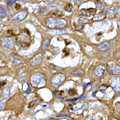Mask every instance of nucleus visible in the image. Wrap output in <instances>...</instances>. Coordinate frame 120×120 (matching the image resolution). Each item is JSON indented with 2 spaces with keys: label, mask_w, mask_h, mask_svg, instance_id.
I'll use <instances>...</instances> for the list:
<instances>
[{
  "label": "nucleus",
  "mask_w": 120,
  "mask_h": 120,
  "mask_svg": "<svg viewBox=\"0 0 120 120\" xmlns=\"http://www.w3.org/2000/svg\"><path fill=\"white\" fill-rule=\"evenodd\" d=\"M67 25L66 21L63 19H55L50 17L46 21L45 25L51 29H60L65 27Z\"/></svg>",
  "instance_id": "nucleus-1"
},
{
  "label": "nucleus",
  "mask_w": 120,
  "mask_h": 120,
  "mask_svg": "<svg viewBox=\"0 0 120 120\" xmlns=\"http://www.w3.org/2000/svg\"><path fill=\"white\" fill-rule=\"evenodd\" d=\"M31 83L35 87H40L45 86V80L43 74L40 73L33 74L31 77Z\"/></svg>",
  "instance_id": "nucleus-2"
},
{
  "label": "nucleus",
  "mask_w": 120,
  "mask_h": 120,
  "mask_svg": "<svg viewBox=\"0 0 120 120\" xmlns=\"http://www.w3.org/2000/svg\"><path fill=\"white\" fill-rule=\"evenodd\" d=\"M66 76L63 74H57L52 76L51 82L52 85L54 88H57L63 83L65 79Z\"/></svg>",
  "instance_id": "nucleus-3"
},
{
  "label": "nucleus",
  "mask_w": 120,
  "mask_h": 120,
  "mask_svg": "<svg viewBox=\"0 0 120 120\" xmlns=\"http://www.w3.org/2000/svg\"><path fill=\"white\" fill-rule=\"evenodd\" d=\"M28 15L27 11H23L17 13L11 18L13 22L18 23L20 22L25 19Z\"/></svg>",
  "instance_id": "nucleus-4"
},
{
  "label": "nucleus",
  "mask_w": 120,
  "mask_h": 120,
  "mask_svg": "<svg viewBox=\"0 0 120 120\" xmlns=\"http://www.w3.org/2000/svg\"><path fill=\"white\" fill-rule=\"evenodd\" d=\"M107 70L111 74L117 75L120 73V66L117 64H112L108 65L107 66Z\"/></svg>",
  "instance_id": "nucleus-5"
},
{
  "label": "nucleus",
  "mask_w": 120,
  "mask_h": 120,
  "mask_svg": "<svg viewBox=\"0 0 120 120\" xmlns=\"http://www.w3.org/2000/svg\"><path fill=\"white\" fill-rule=\"evenodd\" d=\"M42 56L41 54H37L29 60V64L31 66H38L42 62Z\"/></svg>",
  "instance_id": "nucleus-6"
},
{
  "label": "nucleus",
  "mask_w": 120,
  "mask_h": 120,
  "mask_svg": "<svg viewBox=\"0 0 120 120\" xmlns=\"http://www.w3.org/2000/svg\"><path fill=\"white\" fill-rule=\"evenodd\" d=\"M110 84L115 91L116 92L120 91V78L119 77H114L112 78Z\"/></svg>",
  "instance_id": "nucleus-7"
},
{
  "label": "nucleus",
  "mask_w": 120,
  "mask_h": 120,
  "mask_svg": "<svg viewBox=\"0 0 120 120\" xmlns=\"http://www.w3.org/2000/svg\"><path fill=\"white\" fill-rule=\"evenodd\" d=\"M2 44L4 47L6 49H11L14 46V41L12 38L11 37H7L4 38L2 41Z\"/></svg>",
  "instance_id": "nucleus-8"
},
{
  "label": "nucleus",
  "mask_w": 120,
  "mask_h": 120,
  "mask_svg": "<svg viewBox=\"0 0 120 120\" xmlns=\"http://www.w3.org/2000/svg\"><path fill=\"white\" fill-rule=\"evenodd\" d=\"M105 68L104 65H100L97 66L94 71V74L98 77H100L104 75Z\"/></svg>",
  "instance_id": "nucleus-9"
},
{
  "label": "nucleus",
  "mask_w": 120,
  "mask_h": 120,
  "mask_svg": "<svg viewBox=\"0 0 120 120\" xmlns=\"http://www.w3.org/2000/svg\"><path fill=\"white\" fill-rule=\"evenodd\" d=\"M111 43L108 41H105L98 46V49L101 52H105L111 48Z\"/></svg>",
  "instance_id": "nucleus-10"
},
{
  "label": "nucleus",
  "mask_w": 120,
  "mask_h": 120,
  "mask_svg": "<svg viewBox=\"0 0 120 120\" xmlns=\"http://www.w3.org/2000/svg\"><path fill=\"white\" fill-rule=\"evenodd\" d=\"M0 18H3L6 16L10 12L9 10L6 7L2 6L0 7Z\"/></svg>",
  "instance_id": "nucleus-11"
},
{
  "label": "nucleus",
  "mask_w": 120,
  "mask_h": 120,
  "mask_svg": "<svg viewBox=\"0 0 120 120\" xmlns=\"http://www.w3.org/2000/svg\"><path fill=\"white\" fill-rule=\"evenodd\" d=\"M50 43V39L49 38H45L41 46V51L42 52H44L48 47Z\"/></svg>",
  "instance_id": "nucleus-12"
},
{
  "label": "nucleus",
  "mask_w": 120,
  "mask_h": 120,
  "mask_svg": "<svg viewBox=\"0 0 120 120\" xmlns=\"http://www.w3.org/2000/svg\"><path fill=\"white\" fill-rule=\"evenodd\" d=\"M104 18H105V15H103V14H100L95 15V16H94V18H93V20L94 21H98L104 19Z\"/></svg>",
  "instance_id": "nucleus-13"
},
{
  "label": "nucleus",
  "mask_w": 120,
  "mask_h": 120,
  "mask_svg": "<svg viewBox=\"0 0 120 120\" xmlns=\"http://www.w3.org/2000/svg\"><path fill=\"white\" fill-rule=\"evenodd\" d=\"M9 95V89L8 88L4 89L2 92V97L4 98H8Z\"/></svg>",
  "instance_id": "nucleus-14"
},
{
  "label": "nucleus",
  "mask_w": 120,
  "mask_h": 120,
  "mask_svg": "<svg viewBox=\"0 0 120 120\" xmlns=\"http://www.w3.org/2000/svg\"><path fill=\"white\" fill-rule=\"evenodd\" d=\"M89 22V20L83 17H81L79 19L78 21V24L79 25H82L84 24L87 23Z\"/></svg>",
  "instance_id": "nucleus-15"
},
{
  "label": "nucleus",
  "mask_w": 120,
  "mask_h": 120,
  "mask_svg": "<svg viewBox=\"0 0 120 120\" xmlns=\"http://www.w3.org/2000/svg\"><path fill=\"white\" fill-rule=\"evenodd\" d=\"M87 98V95H83L79 98H73V99H67L66 101L69 102H72V101H77L79 99H85Z\"/></svg>",
  "instance_id": "nucleus-16"
},
{
  "label": "nucleus",
  "mask_w": 120,
  "mask_h": 120,
  "mask_svg": "<svg viewBox=\"0 0 120 120\" xmlns=\"http://www.w3.org/2000/svg\"><path fill=\"white\" fill-rule=\"evenodd\" d=\"M26 73V69L24 68V67H22L17 71V74L18 76H19V77H21L22 74H24Z\"/></svg>",
  "instance_id": "nucleus-17"
},
{
  "label": "nucleus",
  "mask_w": 120,
  "mask_h": 120,
  "mask_svg": "<svg viewBox=\"0 0 120 120\" xmlns=\"http://www.w3.org/2000/svg\"><path fill=\"white\" fill-rule=\"evenodd\" d=\"M83 71L82 70H76L73 72V74L77 76H82L83 74Z\"/></svg>",
  "instance_id": "nucleus-18"
},
{
  "label": "nucleus",
  "mask_w": 120,
  "mask_h": 120,
  "mask_svg": "<svg viewBox=\"0 0 120 120\" xmlns=\"http://www.w3.org/2000/svg\"><path fill=\"white\" fill-rule=\"evenodd\" d=\"M72 8H73V6H72V4H68L65 6V8H64V9L67 12H71L72 10Z\"/></svg>",
  "instance_id": "nucleus-19"
},
{
  "label": "nucleus",
  "mask_w": 120,
  "mask_h": 120,
  "mask_svg": "<svg viewBox=\"0 0 120 120\" xmlns=\"http://www.w3.org/2000/svg\"><path fill=\"white\" fill-rule=\"evenodd\" d=\"M87 13V10L85 9H81L79 11V15L82 16H85Z\"/></svg>",
  "instance_id": "nucleus-20"
},
{
  "label": "nucleus",
  "mask_w": 120,
  "mask_h": 120,
  "mask_svg": "<svg viewBox=\"0 0 120 120\" xmlns=\"http://www.w3.org/2000/svg\"><path fill=\"white\" fill-rule=\"evenodd\" d=\"M89 13L90 15H95V14L96 12V9L95 8H90L88 10Z\"/></svg>",
  "instance_id": "nucleus-21"
},
{
  "label": "nucleus",
  "mask_w": 120,
  "mask_h": 120,
  "mask_svg": "<svg viewBox=\"0 0 120 120\" xmlns=\"http://www.w3.org/2000/svg\"><path fill=\"white\" fill-rule=\"evenodd\" d=\"M95 5L97 8H100L102 6L103 3L100 0H97L95 2Z\"/></svg>",
  "instance_id": "nucleus-22"
},
{
  "label": "nucleus",
  "mask_w": 120,
  "mask_h": 120,
  "mask_svg": "<svg viewBox=\"0 0 120 120\" xmlns=\"http://www.w3.org/2000/svg\"><path fill=\"white\" fill-rule=\"evenodd\" d=\"M46 10L44 8H40L38 10V13L40 14H44L46 12Z\"/></svg>",
  "instance_id": "nucleus-23"
},
{
  "label": "nucleus",
  "mask_w": 120,
  "mask_h": 120,
  "mask_svg": "<svg viewBox=\"0 0 120 120\" xmlns=\"http://www.w3.org/2000/svg\"><path fill=\"white\" fill-rule=\"evenodd\" d=\"M54 14L58 16H62L63 15V13L62 11L60 10H58L57 11H55Z\"/></svg>",
  "instance_id": "nucleus-24"
},
{
  "label": "nucleus",
  "mask_w": 120,
  "mask_h": 120,
  "mask_svg": "<svg viewBox=\"0 0 120 120\" xmlns=\"http://www.w3.org/2000/svg\"><path fill=\"white\" fill-rule=\"evenodd\" d=\"M114 12L115 13L116 15H120V7H117L114 8L113 10Z\"/></svg>",
  "instance_id": "nucleus-25"
},
{
  "label": "nucleus",
  "mask_w": 120,
  "mask_h": 120,
  "mask_svg": "<svg viewBox=\"0 0 120 120\" xmlns=\"http://www.w3.org/2000/svg\"><path fill=\"white\" fill-rule=\"evenodd\" d=\"M99 88L100 89L102 93H103V94L105 93V90H106V89H107L106 86L104 85H101V86H100Z\"/></svg>",
  "instance_id": "nucleus-26"
},
{
  "label": "nucleus",
  "mask_w": 120,
  "mask_h": 120,
  "mask_svg": "<svg viewBox=\"0 0 120 120\" xmlns=\"http://www.w3.org/2000/svg\"><path fill=\"white\" fill-rule=\"evenodd\" d=\"M54 96L55 97L57 98H59V99H64V98L62 96V95L59 94L58 93H54Z\"/></svg>",
  "instance_id": "nucleus-27"
},
{
  "label": "nucleus",
  "mask_w": 120,
  "mask_h": 120,
  "mask_svg": "<svg viewBox=\"0 0 120 120\" xmlns=\"http://www.w3.org/2000/svg\"><path fill=\"white\" fill-rule=\"evenodd\" d=\"M84 26L82 25H79L76 26L75 28L76 30L77 31H81L82 29H83Z\"/></svg>",
  "instance_id": "nucleus-28"
},
{
  "label": "nucleus",
  "mask_w": 120,
  "mask_h": 120,
  "mask_svg": "<svg viewBox=\"0 0 120 120\" xmlns=\"http://www.w3.org/2000/svg\"><path fill=\"white\" fill-rule=\"evenodd\" d=\"M16 1H17L16 0H9L8 2V6H11L13 4L15 3L16 2Z\"/></svg>",
  "instance_id": "nucleus-29"
},
{
  "label": "nucleus",
  "mask_w": 120,
  "mask_h": 120,
  "mask_svg": "<svg viewBox=\"0 0 120 120\" xmlns=\"http://www.w3.org/2000/svg\"><path fill=\"white\" fill-rule=\"evenodd\" d=\"M76 94V90L74 89H70L69 91V94L70 95H73Z\"/></svg>",
  "instance_id": "nucleus-30"
},
{
  "label": "nucleus",
  "mask_w": 120,
  "mask_h": 120,
  "mask_svg": "<svg viewBox=\"0 0 120 120\" xmlns=\"http://www.w3.org/2000/svg\"><path fill=\"white\" fill-rule=\"evenodd\" d=\"M49 6L50 7L53 8V7H56L58 6V4L56 3L52 2V3H50L49 4Z\"/></svg>",
  "instance_id": "nucleus-31"
},
{
  "label": "nucleus",
  "mask_w": 120,
  "mask_h": 120,
  "mask_svg": "<svg viewBox=\"0 0 120 120\" xmlns=\"http://www.w3.org/2000/svg\"><path fill=\"white\" fill-rule=\"evenodd\" d=\"M27 84H28V89L26 90H25V91H24V92L25 93V94H28L29 93H30L31 91V87H30V86H29V84L27 83Z\"/></svg>",
  "instance_id": "nucleus-32"
},
{
  "label": "nucleus",
  "mask_w": 120,
  "mask_h": 120,
  "mask_svg": "<svg viewBox=\"0 0 120 120\" xmlns=\"http://www.w3.org/2000/svg\"><path fill=\"white\" fill-rule=\"evenodd\" d=\"M92 84V82H88V83H84V85H83V86H84V89L86 90V87H87V86H89L91 85Z\"/></svg>",
  "instance_id": "nucleus-33"
},
{
  "label": "nucleus",
  "mask_w": 120,
  "mask_h": 120,
  "mask_svg": "<svg viewBox=\"0 0 120 120\" xmlns=\"http://www.w3.org/2000/svg\"><path fill=\"white\" fill-rule=\"evenodd\" d=\"M108 12V9L107 8H104L102 11V14L103 15H105Z\"/></svg>",
  "instance_id": "nucleus-34"
},
{
  "label": "nucleus",
  "mask_w": 120,
  "mask_h": 120,
  "mask_svg": "<svg viewBox=\"0 0 120 120\" xmlns=\"http://www.w3.org/2000/svg\"><path fill=\"white\" fill-rule=\"evenodd\" d=\"M21 5H20V4H19V3H16L15 4V9L16 10H19L20 9V8H21Z\"/></svg>",
  "instance_id": "nucleus-35"
},
{
  "label": "nucleus",
  "mask_w": 120,
  "mask_h": 120,
  "mask_svg": "<svg viewBox=\"0 0 120 120\" xmlns=\"http://www.w3.org/2000/svg\"><path fill=\"white\" fill-rule=\"evenodd\" d=\"M56 117H68V114H59L57 115Z\"/></svg>",
  "instance_id": "nucleus-36"
},
{
  "label": "nucleus",
  "mask_w": 120,
  "mask_h": 120,
  "mask_svg": "<svg viewBox=\"0 0 120 120\" xmlns=\"http://www.w3.org/2000/svg\"><path fill=\"white\" fill-rule=\"evenodd\" d=\"M57 34H63L64 33H65V31H64L63 30H59L58 31H57Z\"/></svg>",
  "instance_id": "nucleus-37"
},
{
  "label": "nucleus",
  "mask_w": 120,
  "mask_h": 120,
  "mask_svg": "<svg viewBox=\"0 0 120 120\" xmlns=\"http://www.w3.org/2000/svg\"><path fill=\"white\" fill-rule=\"evenodd\" d=\"M74 2L77 4H80L81 3H82V0H74Z\"/></svg>",
  "instance_id": "nucleus-38"
},
{
  "label": "nucleus",
  "mask_w": 120,
  "mask_h": 120,
  "mask_svg": "<svg viewBox=\"0 0 120 120\" xmlns=\"http://www.w3.org/2000/svg\"><path fill=\"white\" fill-rule=\"evenodd\" d=\"M117 25L118 29L120 30V18L117 22Z\"/></svg>",
  "instance_id": "nucleus-39"
},
{
  "label": "nucleus",
  "mask_w": 120,
  "mask_h": 120,
  "mask_svg": "<svg viewBox=\"0 0 120 120\" xmlns=\"http://www.w3.org/2000/svg\"><path fill=\"white\" fill-rule=\"evenodd\" d=\"M5 84V81H4L0 82V85H1V86L4 85Z\"/></svg>",
  "instance_id": "nucleus-40"
},
{
  "label": "nucleus",
  "mask_w": 120,
  "mask_h": 120,
  "mask_svg": "<svg viewBox=\"0 0 120 120\" xmlns=\"http://www.w3.org/2000/svg\"><path fill=\"white\" fill-rule=\"evenodd\" d=\"M97 91H96L95 92H94L93 93H92V95L93 96H94V97H95L96 95V94H97Z\"/></svg>",
  "instance_id": "nucleus-41"
},
{
  "label": "nucleus",
  "mask_w": 120,
  "mask_h": 120,
  "mask_svg": "<svg viewBox=\"0 0 120 120\" xmlns=\"http://www.w3.org/2000/svg\"><path fill=\"white\" fill-rule=\"evenodd\" d=\"M3 102H0V110L2 109V107H3Z\"/></svg>",
  "instance_id": "nucleus-42"
},
{
  "label": "nucleus",
  "mask_w": 120,
  "mask_h": 120,
  "mask_svg": "<svg viewBox=\"0 0 120 120\" xmlns=\"http://www.w3.org/2000/svg\"><path fill=\"white\" fill-rule=\"evenodd\" d=\"M86 120H93V119H92V118L91 117H89V118H88Z\"/></svg>",
  "instance_id": "nucleus-43"
},
{
  "label": "nucleus",
  "mask_w": 120,
  "mask_h": 120,
  "mask_svg": "<svg viewBox=\"0 0 120 120\" xmlns=\"http://www.w3.org/2000/svg\"><path fill=\"white\" fill-rule=\"evenodd\" d=\"M111 120H118L116 118H112V119Z\"/></svg>",
  "instance_id": "nucleus-44"
},
{
  "label": "nucleus",
  "mask_w": 120,
  "mask_h": 120,
  "mask_svg": "<svg viewBox=\"0 0 120 120\" xmlns=\"http://www.w3.org/2000/svg\"></svg>",
  "instance_id": "nucleus-45"
},
{
  "label": "nucleus",
  "mask_w": 120,
  "mask_h": 120,
  "mask_svg": "<svg viewBox=\"0 0 120 120\" xmlns=\"http://www.w3.org/2000/svg\"></svg>",
  "instance_id": "nucleus-46"
}]
</instances>
